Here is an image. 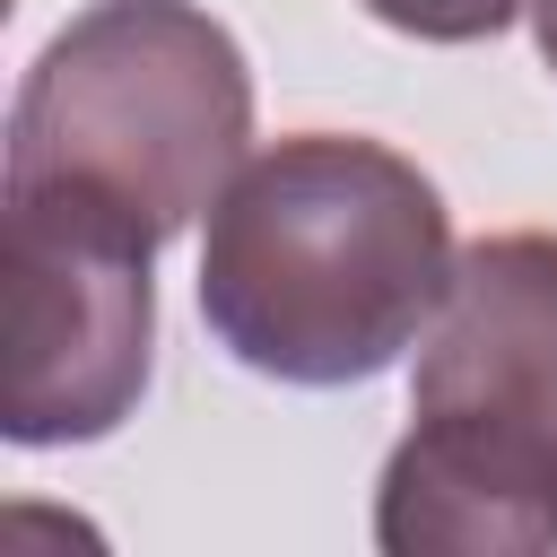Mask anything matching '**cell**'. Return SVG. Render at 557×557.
<instances>
[{
  "label": "cell",
  "instance_id": "6da1fadb",
  "mask_svg": "<svg viewBox=\"0 0 557 557\" xmlns=\"http://www.w3.org/2000/svg\"><path fill=\"white\" fill-rule=\"evenodd\" d=\"M453 209L383 139L287 131L235 165L200 235L209 339L296 392L374 383L453 287Z\"/></svg>",
  "mask_w": 557,
  "mask_h": 557
},
{
  "label": "cell",
  "instance_id": "7a4b0ae2",
  "mask_svg": "<svg viewBox=\"0 0 557 557\" xmlns=\"http://www.w3.org/2000/svg\"><path fill=\"white\" fill-rule=\"evenodd\" d=\"M383 557L557 548V235H479L418 339L409 435L374 479Z\"/></svg>",
  "mask_w": 557,
  "mask_h": 557
},
{
  "label": "cell",
  "instance_id": "3957f363",
  "mask_svg": "<svg viewBox=\"0 0 557 557\" xmlns=\"http://www.w3.org/2000/svg\"><path fill=\"white\" fill-rule=\"evenodd\" d=\"M252 157V61L200 0H96L17 78L9 174L122 200L157 244L200 226Z\"/></svg>",
  "mask_w": 557,
  "mask_h": 557
},
{
  "label": "cell",
  "instance_id": "277c9868",
  "mask_svg": "<svg viewBox=\"0 0 557 557\" xmlns=\"http://www.w3.org/2000/svg\"><path fill=\"white\" fill-rule=\"evenodd\" d=\"M157 366V235L78 183H0V435L104 444Z\"/></svg>",
  "mask_w": 557,
  "mask_h": 557
},
{
  "label": "cell",
  "instance_id": "5b68a950",
  "mask_svg": "<svg viewBox=\"0 0 557 557\" xmlns=\"http://www.w3.org/2000/svg\"><path fill=\"white\" fill-rule=\"evenodd\" d=\"M366 17H383L392 35H418V44H487L505 35L531 0H357Z\"/></svg>",
  "mask_w": 557,
  "mask_h": 557
},
{
  "label": "cell",
  "instance_id": "8992f818",
  "mask_svg": "<svg viewBox=\"0 0 557 557\" xmlns=\"http://www.w3.org/2000/svg\"><path fill=\"white\" fill-rule=\"evenodd\" d=\"M531 44H540V61L557 78V0H531Z\"/></svg>",
  "mask_w": 557,
  "mask_h": 557
}]
</instances>
